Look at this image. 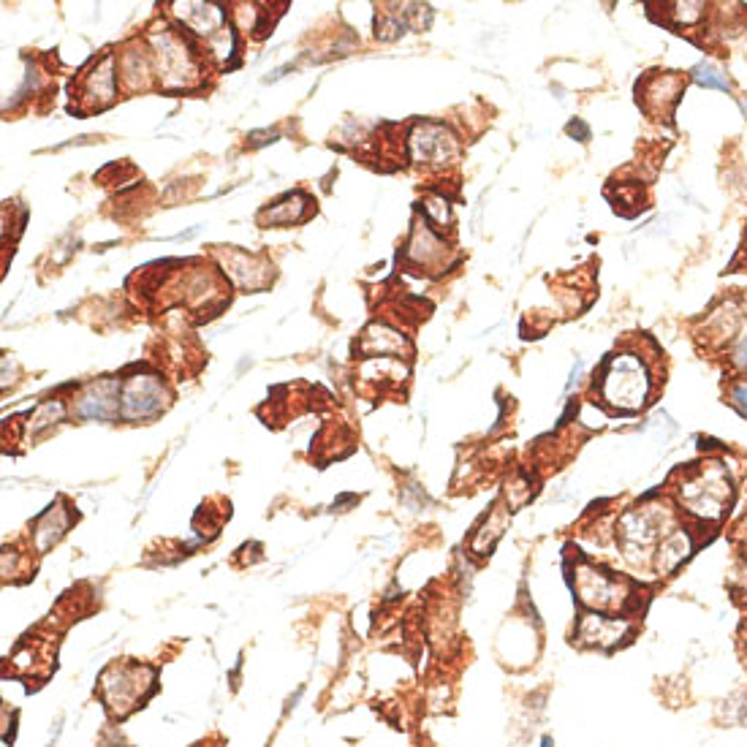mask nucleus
<instances>
[{"mask_svg":"<svg viewBox=\"0 0 747 747\" xmlns=\"http://www.w3.org/2000/svg\"><path fill=\"white\" fill-rule=\"evenodd\" d=\"M598 400L614 413H639L647 408L655 389L652 367L642 351H614L601 362L593 378Z\"/></svg>","mask_w":747,"mask_h":747,"instance_id":"1","label":"nucleus"},{"mask_svg":"<svg viewBox=\"0 0 747 747\" xmlns=\"http://www.w3.org/2000/svg\"><path fill=\"white\" fill-rule=\"evenodd\" d=\"M734 500V481L726 462L707 460L690 465L677 476V503L701 525H718Z\"/></svg>","mask_w":747,"mask_h":747,"instance_id":"2","label":"nucleus"},{"mask_svg":"<svg viewBox=\"0 0 747 747\" xmlns=\"http://www.w3.org/2000/svg\"><path fill=\"white\" fill-rule=\"evenodd\" d=\"M677 527L680 525L674 519V511L663 500L661 503H642L620 517L617 544L633 566H644V563H652L663 538Z\"/></svg>","mask_w":747,"mask_h":747,"instance_id":"3","label":"nucleus"},{"mask_svg":"<svg viewBox=\"0 0 747 747\" xmlns=\"http://www.w3.org/2000/svg\"><path fill=\"white\" fill-rule=\"evenodd\" d=\"M574 590L579 604L598 614L625 617L636 609V587L612 571L593 563H582L574 568Z\"/></svg>","mask_w":747,"mask_h":747,"instance_id":"4","label":"nucleus"},{"mask_svg":"<svg viewBox=\"0 0 747 747\" xmlns=\"http://www.w3.org/2000/svg\"><path fill=\"white\" fill-rule=\"evenodd\" d=\"M155 44V71L166 90H185L199 82V60L193 55L191 44L174 28H163L153 33Z\"/></svg>","mask_w":747,"mask_h":747,"instance_id":"5","label":"nucleus"},{"mask_svg":"<svg viewBox=\"0 0 747 747\" xmlns=\"http://www.w3.org/2000/svg\"><path fill=\"white\" fill-rule=\"evenodd\" d=\"M155 690V671L147 666H112L101 680V696L112 715L123 718L131 709L139 707V701L147 699Z\"/></svg>","mask_w":747,"mask_h":747,"instance_id":"6","label":"nucleus"},{"mask_svg":"<svg viewBox=\"0 0 747 747\" xmlns=\"http://www.w3.org/2000/svg\"><path fill=\"white\" fill-rule=\"evenodd\" d=\"M685 82L688 79L682 77L680 71H650L644 74L642 82H636V104L642 106L644 115L652 120L669 123L685 93Z\"/></svg>","mask_w":747,"mask_h":747,"instance_id":"7","label":"nucleus"},{"mask_svg":"<svg viewBox=\"0 0 747 747\" xmlns=\"http://www.w3.org/2000/svg\"><path fill=\"white\" fill-rule=\"evenodd\" d=\"M408 153L424 166H451L460 158V139L443 123H416L408 136Z\"/></svg>","mask_w":747,"mask_h":747,"instance_id":"8","label":"nucleus"},{"mask_svg":"<svg viewBox=\"0 0 747 747\" xmlns=\"http://www.w3.org/2000/svg\"><path fill=\"white\" fill-rule=\"evenodd\" d=\"M169 394L155 375H136L120 392V416L128 422H147L163 411Z\"/></svg>","mask_w":747,"mask_h":747,"instance_id":"9","label":"nucleus"},{"mask_svg":"<svg viewBox=\"0 0 747 747\" xmlns=\"http://www.w3.org/2000/svg\"><path fill=\"white\" fill-rule=\"evenodd\" d=\"M174 14L180 17L182 28L196 33L199 39L207 41V47L215 49V41H229V25H226V9L215 3H177Z\"/></svg>","mask_w":747,"mask_h":747,"instance_id":"10","label":"nucleus"},{"mask_svg":"<svg viewBox=\"0 0 747 747\" xmlns=\"http://www.w3.org/2000/svg\"><path fill=\"white\" fill-rule=\"evenodd\" d=\"M79 101L87 109H101V106L115 101L117 85H115V55L106 52L104 58L96 60L93 66L79 74Z\"/></svg>","mask_w":747,"mask_h":747,"instance_id":"11","label":"nucleus"},{"mask_svg":"<svg viewBox=\"0 0 747 747\" xmlns=\"http://www.w3.org/2000/svg\"><path fill=\"white\" fill-rule=\"evenodd\" d=\"M631 633V620L628 617H612V614L587 612L576 623V642L590 644V647H614Z\"/></svg>","mask_w":747,"mask_h":747,"instance_id":"12","label":"nucleus"},{"mask_svg":"<svg viewBox=\"0 0 747 747\" xmlns=\"http://www.w3.org/2000/svg\"><path fill=\"white\" fill-rule=\"evenodd\" d=\"M120 392L123 386L115 378H106L98 384L87 386V392L77 400L79 419H96V422H112L120 416Z\"/></svg>","mask_w":747,"mask_h":747,"instance_id":"13","label":"nucleus"},{"mask_svg":"<svg viewBox=\"0 0 747 747\" xmlns=\"http://www.w3.org/2000/svg\"><path fill=\"white\" fill-rule=\"evenodd\" d=\"M405 256L416 264V267L432 269L441 267L446 256H449V245L443 242V237H438L432 231L430 221H424L422 226H413V237L405 248Z\"/></svg>","mask_w":747,"mask_h":747,"instance_id":"14","label":"nucleus"},{"mask_svg":"<svg viewBox=\"0 0 747 747\" xmlns=\"http://www.w3.org/2000/svg\"><path fill=\"white\" fill-rule=\"evenodd\" d=\"M747 305L742 299H726L718 310H712L704 321V337L709 343H728L734 340L737 343L739 337V324H742V316H745Z\"/></svg>","mask_w":747,"mask_h":747,"instance_id":"15","label":"nucleus"},{"mask_svg":"<svg viewBox=\"0 0 747 747\" xmlns=\"http://www.w3.org/2000/svg\"><path fill=\"white\" fill-rule=\"evenodd\" d=\"M693 552V538L685 527H677V530H671L669 536L663 538L661 546H658V552L652 557V568H655V574L658 576H669L674 574L677 568L685 563Z\"/></svg>","mask_w":747,"mask_h":747,"instance_id":"16","label":"nucleus"},{"mask_svg":"<svg viewBox=\"0 0 747 747\" xmlns=\"http://www.w3.org/2000/svg\"><path fill=\"white\" fill-rule=\"evenodd\" d=\"M223 264H226V272H229L231 278L237 280L242 288H250V291L264 286L269 278V267L264 261L256 259V256H245L240 250H229Z\"/></svg>","mask_w":747,"mask_h":747,"instance_id":"17","label":"nucleus"},{"mask_svg":"<svg viewBox=\"0 0 747 747\" xmlns=\"http://www.w3.org/2000/svg\"><path fill=\"white\" fill-rule=\"evenodd\" d=\"M362 351L370 356H386V354H403V351H411V345L405 340L397 329H389L384 324H373L367 332L362 335Z\"/></svg>","mask_w":747,"mask_h":747,"instance_id":"18","label":"nucleus"},{"mask_svg":"<svg viewBox=\"0 0 747 747\" xmlns=\"http://www.w3.org/2000/svg\"><path fill=\"white\" fill-rule=\"evenodd\" d=\"M506 525H508L506 508L495 506L487 514V519L481 522L479 530L473 533V538H470V549H473L476 555H489V549H492V546H495V541L503 536Z\"/></svg>","mask_w":747,"mask_h":747,"instance_id":"19","label":"nucleus"},{"mask_svg":"<svg viewBox=\"0 0 747 747\" xmlns=\"http://www.w3.org/2000/svg\"><path fill=\"white\" fill-rule=\"evenodd\" d=\"M68 525H71V517L66 514V508H49L47 514L39 519L36 525V533H33V541H36V549L39 552H47L49 546L58 544L60 538L66 536Z\"/></svg>","mask_w":747,"mask_h":747,"instance_id":"20","label":"nucleus"},{"mask_svg":"<svg viewBox=\"0 0 747 747\" xmlns=\"http://www.w3.org/2000/svg\"><path fill=\"white\" fill-rule=\"evenodd\" d=\"M310 204L305 193H288L286 199L280 204H275L272 210L261 212V223L267 226H291V223L305 221V207Z\"/></svg>","mask_w":747,"mask_h":747,"instance_id":"21","label":"nucleus"},{"mask_svg":"<svg viewBox=\"0 0 747 747\" xmlns=\"http://www.w3.org/2000/svg\"><path fill=\"white\" fill-rule=\"evenodd\" d=\"M153 74V58L147 55V52H125L123 55V79L125 85L131 87V90H142L147 87V79Z\"/></svg>","mask_w":747,"mask_h":747,"instance_id":"22","label":"nucleus"},{"mask_svg":"<svg viewBox=\"0 0 747 747\" xmlns=\"http://www.w3.org/2000/svg\"><path fill=\"white\" fill-rule=\"evenodd\" d=\"M707 17V3H696V0H685V3H671L669 20L680 33H690V28H699Z\"/></svg>","mask_w":747,"mask_h":747,"instance_id":"23","label":"nucleus"},{"mask_svg":"<svg viewBox=\"0 0 747 747\" xmlns=\"http://www.w3.org/2000/svg\"><path fill=\"white\" fill-rule=\"evenodd\" d=\"M690 79L701 87H709V90H720V93H731V79L720 66L715 63H699V66H693L690 71Z\"/></svg>","mask_w":747,"mask_h":747,"instance_id":"24","label":"nucleus"},{"mask_svg":"<svg viewBox=\"0 0 747 747\" xmlns=\"http://www.w3.org/2000/svg\"><path fill=\"white\" fill-rule=\"evenodd\" d=\"M63 419V403H44L39 408V413L33 416V432H44L52 424H58Z\"/></svg>","mask_w":747,"mask_h":747,"instance_id":"25","label":"nucleus"},{"mask_svg":"<svg viewBox=\"0 0 747 747\" xmlns=\"http://www.w3.org/2000/svg\"><path fill=\"white\" fill-rule=\"evenodd\" d=\"M726 397H728V403L734 405V408H737V411L747 419V378L745 375H742V378H734V381L728 384Z\"/></svg>","mask_w":747,"mask_h":747,"instance_id":"26","label":"nucleus"},{"mask_svg":"<svg viewBox=\"0 0 747 747\" xmlns=\"http://www.w3.org/2000/svg\"><path fill=\"white\" fill-rule=\"evenodd\" d=\"M731 362L737 367H747V326L739 332L737 343H734V351H731Z\"/></svg>","mask_w":747,"mask_h":747,"instance_id":"27","label":"nucleus"},{"mask_svg":"<svg viewBox=\"0 0 747 747\" xmlns=\"http://www.w3.org/2000/svg\"><path fill=\"white\" fill-rule=\"evenodd\" d=\"M566 131L571 136H574V134L579 136V142H587V139H590V128H587L585 123H579V120H574V123H568Z\"/></svg>","mask_w":747,"mask_h":747,"instance_id":"28","label":"nucleus"},{"mask_svg":"<svg viewBox=\"0 0 747 747\" xmlns=\"http://www.w3.org/2000/svg\"><path fill=\"white\" fill-rule=\"evenodd\" d=\"M275 139H278V134H275V131H272V134H269V131H253V134H250V144H253V147H261V144L275 142Z\"/></svg>","mask_w":747,"mask_h":747,"instance_id":"29","label":"nucleus"},{"mask_svg":"<svg viewBox=\"0 0 747 747\" xmlns=\"http://www.w3.org/2000/svg\"><path fill=\"white\" fill-rule=\"evenodd\" d=\"M739 538L745 541V549H747V514H745V519L739 522Z\"/></svg>","mask_w":747,"mask_h":747,"instance_id":"30","label":"nucleus"},{"mask_svg":"<svg viewBox=\"0 0 747 747\" xmlns=\"http://www.w3.org/2000/svg\"><path fill=\"white\" fill-rule=\"evenodd\" d=\"M745 115H747V104H745Z\"/></svg>","mask_w":747,"mask_h":747,"instance_id":"31","label":"nucleus"}]
</instances>
